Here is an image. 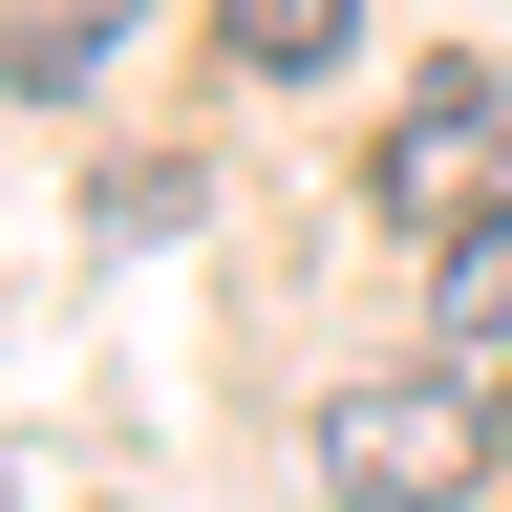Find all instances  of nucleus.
Instances as JSON below:
<instances>
[{"instance_id": "nucleus-1", "label": "nucleus", "mask_w": 512, "mask_h": 512, "mask_svg": "<svg viewBox=\"0 0 512 512\" xmlns=\"http://www.w3.org/2000/svg\"><path fill=\"white\" fill-rule=\"evenodd\" d=\"M320 491L342 512H448L470 491V384H342L320 406Z\"/></svg>"}, {"instance_id": "nucleus-2", "label": "nucleus", "mask_w": 512, "mask_h": 512, "mask_svg": "<svg viewBox=\"0 0 512 512\" xmlns=\"http://www.w3.org/2000/svg\"><path fill=\"white\" fill-rule=\"evenodd\" d=\"M470 192H491V86L427 64V107L384 128V214H470Z\"/></svg>"}, {"instance_id": "nucleus-3", "label": "nucleus", "mask_w": 512, "mask_h": 512, "mask_svg": "<svg viewBox=\"0 0 512 512\" xmlns=\"http://www.w3.org/2000/svg\"><path fill=\"white\" fill-rule=\"evenodd\" d=\"M214 43L256 64V86H299V64H342V43H363V0H214Z\"/></svg>"}, {"instance_id": "nucleus-4", "label": "nucleus", "mask_w": 512, "mask_h": 512, "mask_svg": "<svg viewBox=\"0 0 512 512\" xmlns=\"http://www.w3.org/2000/svg\"><path fill=\"white\" fill-rule=\"evenodd\" d=\"M448 320H470V342H512V214H470V256H448Z\"/></svg>"}]
</instances>
